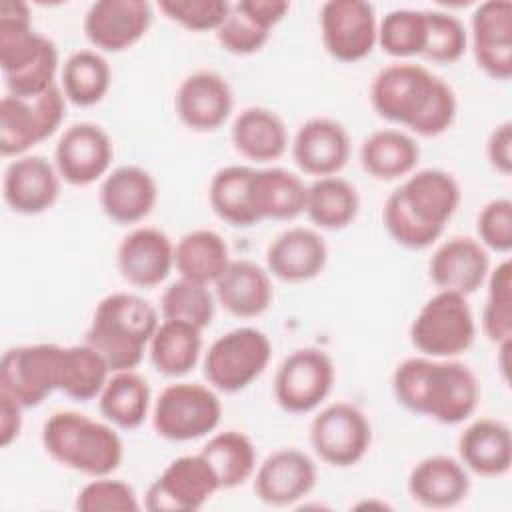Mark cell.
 Wrapping results in <instances>:
<instances>
[{"instance_id":"cell-1","label":"cell","mask_w":512,"mask_h":512,"mask_svg":"<svg viewBox=\"0 0 512 512\" xmlns=\"http://www.w3.org/2000/svg\"><path fill=\"white\" fill-rule=\"evenodd\" d=\"M370 104L380 118L422 138L444 134L458 112L452 86L412 62L384 66L370 84Z\"/></svg>"},{"instance_id":"cell-2","label":"cell","mask_w":512,"mask_h":512,"mask_svg":"<svg viewBox=\"0 0 512 512\" xmlns=\"http://www.w3.org/2000/svg\"><path fill=\"white\" fill-rule=\"evenodd\" d=\"M392 392L400 406L454 426L468 420L480 400L476 374L454 358L412 356L392 374Z\"/></svg>"},{"instance_id":"cell-3","label":"cell","mask_w":512,"mask_h":512,"mask_svg":"<svg viewBox=\"0 0 512 512\" xmlns=\"http://www.w3.org/2000/svg\"><path fill=\"white\" fill-rule=\"evenodd\" d=\"M158 324L160 312L148 300L132 292H112L96 304L84 342L104 358L110 372L134 370Z\"/></svg>"},{"instance_id":"cell-4","label":"cell","mask_w":512,"mask_h":512,"mask_svg":"<svg viewBox=\"0 0 512 512\" xmlns=\"http://www.w3.org/2000/svg\"><path fill=\"white\" fill-rule=\"evenodd\" d=\"M42 446L52 460L90 478L110 476L124 458V444L110 422L60 410L42 426Z\"/></svg>"},{"instance_id":"cell-5","label":"cell","mask_w":512,"mask_h":512,"mask_svg":"<svg viewBox=\"0 0 512 512\" xmlns=\"http://www.w3.org/2000/svg\"><path fill=\"white\" fill-rule=\"evenodd\" d=\"M476 320L468 298L438 290L430 296L410 324V342L430 358H456L472 348Z\"/></svg>"},{"instance_id":"cell-6","label":"cell","mask_w":512,"mask_h":512,"mask_svg":"<svg viewBox=\"0 0 512 512\" xmlns=\"http://www.w3.org/2000/svg\"><path fill=\"white\" fill-rule=\"evenodd\" d=\"M272 358L270 338L254 328L240 326L218 336L204 356V378L226 394L246 390L268 368Z\"/></svg>"},{"instance_id":"cell-7","label":"cell","mask_w":512,"mask_h":512,"mask_svg":"<svg viewBox=\"0 0 512 512\" xmlns=\"http://www.w3.org/2000/svg\"><path fill=\"white\" fill-rule=\"evenodd\" d=\"M222 418V402L212 386L176 382L152 406L154 432L170 442H190L212 434Z\"/></svg>"},{"instance_id":"cell-8","label":"cell","mask_w":512,"mask_h":512,"mask_svg":"<svg viewBox=\"0 0 512 512\" xmlns=\"http://www.w3.org/2000/svg\"><path fill=\"white\" fill-rule=\"evenodd\" d=\"M66 102L68 100L58 84L34 98L2 96L0 154L4 158H18L48 140L66 118Z\"/></svg>"},{"instance_id":"cell-9","label":"cell","mask_w":512,"mask_h":512,"mask_svg":"<svg viewBox=\"0 0 512 512\" xmlns=\"http://www.w3.org/2000/svg\"><path fill=\"white\" fill-rule=\"evenodd\" d=\"M64 346L26 344L10 348L0 360V392L26 408L40 406L60 388V364Z\"/></svg>"},{"instance_id":"cell-10","label":"cell","mask_w":512,"mask_h":512,"mask_svg":"<svg viewBox=\"0 0 512 512\" xmlns=\"http://www.w3.org/2000/svg\"><path fill=\"white\" fill-rule=\"evenodd\" d=\"M314 454L334 468L358 464L370 450L372 426L366 414L350 402L324 406L310 422Z\"/></svg>"},{"instance_id":"cell-11","label":"cell","mask_w":512,"mask_h":512,"mask_svg":"<svg viewBox=\"0 0 512 512\" xmlns=\"http://www.w3.org/2000/svg\"><path fill=\"white\" fill-rule=\"evenodd\" d=\"M336 368L320 348H298L276 370L272 392L284 412L308 414L332 392Z\"/></svg>"},{"instance_id":"cell-12","label":"cell","mask_w":512,"mask_h":512,"mask_svg":"<svg viewBox=\"0 0 512 512\" xmlns=\"http://www.w3.org/2000/svg\"><path fill=\"white\" fill-rule=\"evenodd\" d=\"M220 490L218 478L206 458L186 454L174 458L148 486L144 508L150 512H194Z\"/></svg>"},{"instance_id":"cell-13","label":"cell","mask_w":512,"mask_h":512,"mask_svg":"<svg viewBox=\"0 0 512 512\" xmlns=\"http://www.w3.org/2000/svg\"><path fill=\"white\" fill-rule=\"evenodd\" d=\"M320 36L326 52L338 62L364 60L378 40L376 8L364 0H328L322 4Z\"/></svg>"},{"instance_id":"cell-14","label":"cell","mask_w":512,"mask_h":512,"mask_svg":"<svg viewBox=\"0 0 512 512\" xmlns=\"http://www.w3.org/2000/svg\"><path fill=\"white\" fill-rule=\"evenodd\" d=\"M114 144L108 132L94 122L68 126L56 142L54 166L72 186H88L110 172Z\"/></svg>"},{"instance_id":"cell-15","label":"cell","mask_w":512,"mask_h":512,"mask_svg":"<svg viewBox=\"0 0 512 512\" xmlns=\"http://www.w3.org/2000/svg\"><path fill=\"white\" fill-rule=\"evenodd\" d=\"M152 24L146 0H96L84 16V34L98 52H122L140 42Z\"/></svg>"},{"instance_id":"cell-16","label":"cell","mask_w":512,"mask_h":512,"mask_svg":"<svg viewBox=\"0 0 512 512\" xmlns=\"http://www.w3.org/2000/svg\"><path fill=\"white\" fill-rule=\"evenodd\" d=\"M472 54L478 68L494 80L512 76V2L486 0L470 18Z\"/></svg>"},{"instance_id":"cell-17","label":"cell","mask_w":512,"mask_h":512,"mask_svg":"<svg viewBox=\"0 0 512 512\" xmlns=\"http://www.w3.org/2000/svg\"><path fill=\"white\" fill-rule=\"evenodd\" d=\"M318 480L316 462L298 448L268 454L254 472V494L268 506H290L308 496Z\"/></svg>"},{"instance_id":"cell-18","label":"cell","mask_w":512,"mask_h":512,"mask_svg":"<svg viewBox=\"0 0 512 512\" xmlns=\"http://www.w3.org/2000/svg\"><path fill=\"white\" fill-rule=\"evenodd\" d=\"M174 108L186 128L194 132H214L230 118L234 94L222 74L196 70L180 82Z\"/></svg>"},{"instance_id":"cell-19","label":"cell","mask_w":512,"mask_h":512,"mask_svg":"<svg viewBox=\"0 0 512 512\" xmlns=\"http://www.w3.org/2000/svg\"><path fill=\"white\" fill-rule=\"evenodd\" d=\"M2 194L12 212L22 216L42 214L58 200L60 174L44 156H18L4 170Z\"/></svg>"},{"instance_id":"cell-20","label":"cell","mask_w":512,"mask_h":512,"mask_svg":"<svg viewBox=\"0 0 512 512\" xmlns=\"http://www.w3.org/2000/svg\"><path fill=\"white\" fill-rule=\"evenodd\" d=\"M116 264L128 284L154 288L162 284L174 268V244L160 228L138 226L118 244Z\"/></svg>"},{"instance_id":"cell-21","label":"cell","mask_w":512,"mask_h":512,"mask_svg":"<svg viewBox=\"0 0 512 512\" xmlns=\"http://www.w3.org/2000/svg\"><path fill=\"white\" fill-rule=\"evenodd\" d=\"M490 272L488 250L472 236H452L442 242L430 262L428 274L438 290L470 296L480 290Z\"/></svg>"},{"instance_id":"cell-22","label":"cell","mask_w":512,"mask_h":512,"mask_svg":"<svg viewBox=\"0 0 512 512\" xmlns=\"http://www.w3.org/2000/svg\"><path fill=\"white\" fill-rule=\"evenodd\" d=\"M350 136L332 118H310L298 126L292 138V158L300 172L324 178L336 176L350 160Z\"/></svg>"},{"instance_id":"cell-23","label":"cell","mask_w":512,"mask_h":512,"mask_svg":"<svg viewBox=\"0 0 512 512\" xmlns=\"http://www.w3.org/2000/svg\"><path fill=\"white\" fill-rule=\"evenodd\" d=\"M98 202L112 222L138 224L154 210L158 184L146 168L122 164L102 178Z\"/></svg>"},{"instance_id":"cell-24","label":"cell","mask_w":512,"mask_h":512,"mask_svg":"<svg viewBox=\"0 0 512 512\" xmlns=\"http://www.w3.org/2000/svg\"><path fill=\"white\" fill-rule=\"evenodd\" d=\"M328 262V246L320 232L294 226L280 232L266 248V270L270 276L300 284L320 276Z\"/></svg>"},{"instance_id":"cell-25","label":"cell","mask_w":512,"mask_h":512,"mask_svg":"<svg viewBox=\"0 0 512 512\" xmlns=\"http://www.w3.org/2000/svg\"><path fill=\"white\" fill-rule=\"evenodd\" d=\"M396 190L414 216L442 232L462 202L458 180L440 168L416 170Z\"/></svg>"},{"instance_id":"cell-26","label":"cell","mask_w":512,"mask_h":512,"mask_svg":"<svg viewBox=\"0 0 512 512\" xmlns=\"http://www.w3.org/2000/svg\"><path fill=\"white\" fill-rule=\"evenodd\" d=\"M458 460L482 478L506 476L512 468V432L498 418H478L458 436Z\"/></svg>"},{"instance_id":"cell-27","label":"cell","mask_w":512,"mask_h":512,"mask_svg":"<svg viewBox=\"0 0 512 512\" xmlns=\"http://www.w3.org/2000/svg\"><path fill=\"white\" fill-rule=\"evenodd\" d=\"M470 492V474L458 458L434 454L422 458L408 474V494L424 508L458 506Z\"/></svg>"},{"instance_id":"cell-28","label":"cell","mask_w":512,"mask_h":512,"mask_svg":"<svg viewBox=\"0 0 512 512\" xmlns=\"http://www.w3.org/2000/svg\"><path fill=\"white\" fill-rule=\"evenodd\" d=\"M214 296L228 314L256 318L270 308L274 298L270 272L246 258L230 260L214 284Z\"/></svg>"},{"instance_id":"cell-29","label":"cell","mask_w":512,"mask_h":512,"mask_svg":"<svg viewBox=\"0 0 512 512\" xmlns=\"http://www.w3.org/2000/svg\"><path fill=\"white\" fill-rule=\"evenodd\" d=\"M230 140L246 160L266 164L278 160L288 148V128L270 108L248 106L232 122Z\"/></svg>"},{"instance_id":"cell-30","label":"cell","mask_w":512,"mask_h":512,"mask_svg":"<svg viewBox=\"0 0 512 512\" xmlns=\"http://www.w3.org/2000/svg\"><path fill=\"white\" fill-rule=\"evenodd\" d=\"M420 162L418 142L394 128H382L364 138L360 146V164L376 180L390 182L408 178Z\"/></svg>"},{"instance_id":"cell-31","label":"cell","mask_w":512,"mask_h":512,"mask_svg":"<svg viewBox=\"0 0 512 512\" xmlns=\"http://www.w3.org/2000/svg\"><path fill=\"white\" fill-rule=\"evenodd\" d=\"M230 260L226 240L210 228L190 230L174 244V268L180 278L204 286H214Z\"/></svg>"},{"instance_id":"cell-32","label":"cell","mask_w":512,"mask_h":512,"mask_svg":"<svg viewBox=\"0 0 512 512\" xmlns=\"http://www.w3.org/2000/svg\"><path fill=\"white\" fill-rule=\"evenodd\" d=\"M100 414L116 428L134 430L144 424L152 410V392L136 370L112 372L98 396Z\"/></svg>"},{"instance_id":"cell-33","label":"cell","mask_w":512,"mask_h":512,"mask_svg":"<svg viewBox=\"0 0 512 512\" xmlns=\"http://www.w3.org/2000/svg\"><path fill=\"white\" fill-rule=\"evenodd\" d=\"M304 180L286 168H262L254 172L252 194L258 220H294L306 206Z\"/></svg>"},{"instance_id":"cell-34","label":"cell","mask_w":512,"mask_h":512,"mask_svg":"<svg viewBox=\"0 0 512 512\" xmlns=\"http://www.w3.org/2000/svg\"><path fill=\"white\" fill-rule=\"evenodd\" d=\"M256 168L230 164L220 168L208 184V202L214 214L230 226L248 228L258 224L252 180Z\"/></svg>"},{"instance_id":"cell-35","label":"cell","mask_w":512,"mask_h":512,"mask_svg":"<svg viewBox=\"0 0 512 512\" xmlns=\"http://www.w3.org/2000/svg\"><path fill=\"white\" fill-rule=\"evenodd\" d=\"M202 330L182 320H162L148 344L154 368L168 376H186L200 358Z\"/></svg>"},{"instance_id":"cell-36","label":"cell","mask_w":512,"mask_h":512,"mask_svg":"<svg viewBox=\"0 0 512 512\" xmlns=\"http://www.w3.org/2000/svg\"><path fill=\"white\" fill-rule=\"evenodd\" d=\"M360 210L356 186L340 176L316 178L308 184L304 214L322 230H342L354 222Z\"/></svg>"},{"instance_id":"cell-37","label":"cell","mask_w":512,"mask_h":512,"mask_svg":"<svg viewBox=\"0 0 512 512\" xmlns=\"http://www.w3.org/2000/svg\"><path fill=\"white\" fill-rule=\"evenodd\" d=\"M200 454L214 470L220 490L242 486L256 472V446L240 430H222L208 438Z\"/></svg>"},{"instance_id":"cell-38","label":"cell","mask_w":512,"mask_h":512,"mask_svg":"<svg viewBox=\"0 0 512 512\" xmlns=\"http://www.w3.org/2000/svg\"><path fill=\"white\" fill-rule=\"evenodd\" d=\"M110 84V64L98 50H76L62 64L60 88L74 106L88 108L102 102Z\"/></svg>"},{"instance_id":"cell-39","label":"cell","mask_w":512,"mask_h":512,"mask_svg":"<svg viewBox=\"0 0 512 512\" xmlns=\"http://www.w3.org/2000/svg\"><path fill=\"white\" fill-rule=\"evenodd\" d=\"M110 374L112 372L104 358L86 342L78 346H66L62 350L58 392L78 402L94 400L104 390Z\"/></svg>"},{"instance_id":"cell-40","label":"cell","mask_w":512,"mask_h":512,"mask_svg":"<svg viewBox=\"0 0 512 512\" xmlns=\"http://www.w3.org/2000/svg\"><path fill=\"white\" fill-rule=\"evenodd\" d=\"M486 302L482 310V332L496 344L512 342V262L504 258L486 278Z\"/></svg>"},{"instance_id":"cell-41","label":"cell","mask_w":512,"mask_h":512,"mask_svg":"<svg viewBox=\"0 0 512 512\" xmlns=\"http://www.w3.org/2000/svg\"><path fill=\"white\" fill-rule=\"evenodd\" d=\"M426 34V10L398 8L378 20L376 44L392 58H412L424 54Z\"/></svg>"},{"instance_id":"cell-42","label":"cell","mask_w":512,"mask_h":512,"mask_svg":"<svg viewBox=\"0 0 512 512\" xmlns=\"http://www.w3.org/2000/svg\"><path fill=\"white\" fill-rule=\"evenodd\" d=\"M214 312L216 296L210 288L186 278L170 282L160 296L162 320H182L204 330L212 324Z\"/></svg>"},{"instance_id":"cell-43","label":"cell","mask_w":512,"mask_h":512,"mask_svg":"<svg viewBox=\"0 0 512 512\" xmlns=\"http://www.w3.org/2000/svg\"><path fill=\"white\" fill-rule=\"evenodd\" d=\"M428 34L424 58L436 64H452L460 60L468 48V30L452 12L426 10Z\"/></svg>"},{"instance_id":"cell-44","label":"cell","mask_w":512,"mask_h":512,"mask_svg":"<svg viewBox=\"0 0 512 512\" xmlns=\"http://www.w3.org/2000/svg\"><path fill=\"white\" fill-rule=\"evenodd\" d=\"M382 218L394 242L408 250H426L442 236V230L424 224L418 216L412 214V210L400 198L398 190L390 192L386 198Z\"/></svg>"},{"instance_id":"cell-45","label":"cell","mask_w":512,"mask_h":512,"mask_svg":"<svg viewBox=\"0 0 512 512\" xmlns=\"http://www.w3.org/2000/svg\"><path fill=\"white\" fill-rule=\"evenodd\" d=\"M76 510L80 512H134L140 510L134 488L110 476L92 478L76 496Z\"/></svg>"},{"instance_id":"cell-46","label":"cell","mask_w":512,"mask_h":512,"mask_svg":"<svg viewBox=\"0 0 512 512\" xmlns=\"http://www.w3.org/2000/svg\"><path fill=\"white\" fill-rule=\"evenodd\" d=\"M160 12L190 32H216L232 4L226 0H160Z\"/></svg>"},{"instance_id":"cell-47","label":"cell","mask_w":512,"mask_h":512,"mask_svg":"<svg viewBox=\"0 0 512 512\" xmlns=\"http://www.w3.org/2000/svg\"><path fill=\"white\" fill-rule=\"evenodd\" d=\"M222 50L234 56H250L264 48L270 32L252 22L236 4H232L228 16L214 32Z\"/></svg>"},{"instance_id":"cell-48","label":"cell","mask_w":512,"mask_h":512,"mask_svg":"<svg viewBox=\"0 0 512 512\" xmlns=\"http://www.w3.org/2000/svg\"><path fill=\"white\" fill-rule=\"evenodd\" d=\"M478 242L496 254H508L512 250V200L494 198L482 206L476 218Z\"/></svg>"},{"instance_id":"cell-49","label":"cell","mask_w":512,"mask_h":512,"mask_svg":"<svg viewBox=\"0 0 512 512\" xmlns=\"http://www.w3.org/2000/svg\"><path fill=\"white\" fill-rule=\"evenodd\" d=\"M486 158L498 174L508 176L512 172V122L510 120L498 124L490 132L486 140Z\"/></svg>"},{"instance_id":"cell-50","label":"cell","mask_w":512,"mask_h":512,"mask_svg":"<svg viewBox=\"0 0 512 512\" xmlns=\"http://www.w3.org/2000/svg\"><path fill=\"white\" fill-rule=\"evenodd\" d=\"M236 6L252 22H256L260 28H264L268 32H272V28L276 24H280L290 10V4L282 2V0H240V2H236Z\"/></svg>"},{"instance_id":"cell-51","label":"cell","mask_w":512,"mask_h":512,"mask_svg":"<svg viewBox=\"0 0 512 512\" xmlns=\"http://www.w3.org/2000/svg\"><path fill=\"white\" fill-rule=\"evenodd\" d=\"M22 410L24 406L18 404L6 392H0V446L8 448L22 430Z\"/></svg>"}]
</instances>
